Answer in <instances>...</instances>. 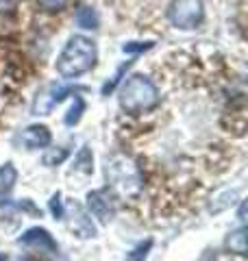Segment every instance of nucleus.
<instances>
[{
	"label": "nucleus",
	"mask_w": 248,
	"mask_h": 261,
	"mask_svg": "<svg viewBox=\"0 0 248 261\" xmlns=\"http://www.w3.org/2000/svg\"><path fill=\"white\" fill-rule=\"evenodd\" d=\"M96 59H98V50L92 39L74 35L68 39V44L61 50L59 59H57V72L63 79H77L92 70L96 65Z\"/></svg>",
	"instance_id": "obj_1"
},
{
	"label": "nucleus",
	"mask_w": 248,
	"mask_h": 261,
	"mask_svg": "<svg viewBox=\"0 0 248 261\" xmlns=\"http://www.w3.org/2000/svg\"><path fill=\"white\" fill-rule=\"evenodd\" d=\"M105 176L111 190L122 196H135L144 185V176L135 161L127 154H113L105 161Z\"/></svg>",
	"instance_id": "obj_2"
},
{
	"label": "nucleus",
	"mask_w": 248,
	"mask_h": 261,
	"mask_svg": "<svg viewBox=\"0 0 248 261\" xmlns=\"http://www.w3.org/2000/svg\"><path fill=\"white\" fill-rule=\"evenodd\" d=\"M159 102V92L151 79L142 74L131 76L120 89V107L131 113V116H139L144 111H151Z\"/></svg>",
	"instance_id": "obj_3"
},
{
	"label": "nucleus",
	"mask_w": 248,
	"mask_h": 261,
	"mask_svg": "<svg viewBox=\"0 0 248 261\" xmlns=\"http://www.w3.org/2000/svg\"><path fill=\"white\" fill-rule=\"evenodd\" d=\"M203 0H175L168 9V18L177 29H196L203 22Z\"/></svg>",
	"instance_id": "obj_4"
},
{
	"label": "nucleus",
	"mask_w": 248,
	"mask_h": 261,
	"mask_svg": "<svg viewBox=\"0 0 248 261\" xmlns=\"http://www.w3.org/2000/svg\"><path fill=\"white\" fill-rule=\"evenodd\" d=\"M77 92V87H68V85H57V83H51L46 89L35 96V102H33V113L35 116H48L57 105L65 100V96H70Z\"/></svg>",
	"instance_id": "obj_5"
},
{
	"label": "nucleus",
	"mask_w": 248,
	"mask_h": 261,
	"mask_svg": "<svg viewBox=\"0 0 248 261\" xmlns=\"http://www.w3.org/2000/svg\"><path fill=\"white\" fill-rule=\"evenodd\" d=\"M87 209L98 222L109 224L115 218V196L109 190H94L87 194Z\"/></svg>",
	"instance_id": "obj_6"
},
{
	"label": "nucleus",
	"mask_w": 248,
	"mask_h": 261,
	"mask_svg": "<svg viewBox=\"0 0 248 261\" xmlns=\"http://www.w3.org/2000/svg\"><path fill=\"white\" fill-rule=\"evenodd\" d=\"M20 246H27V248H33V250H39V252H46V255H57L59 252V244L55 242V238L46 228H29L27 233L22 235L18 240Z\"/></svg>",
	"instance_id": "obj_7"
},
{
	"label": "nucleus",
	"mask_w": 248,
	"mask_h": 261,
	"mask_svg": "<svg viewBox=\"0 0 248 261\" xmlns=\"http://www.w3.org/2000/svg\"><path fill=\"white\" fill-rule=\"evenodd\" d=\"M20 142L27 146L29 150H37V148H46V146L53 142V135H51V130H48V126H44V124H31L20 133Z\"/></svg>",
	"instance_id": "obj_8"
},
{
	"label": "nucleus",
	"mask_w": 248,
	"mask_h": 261,
	"mask_svg": "<svg viewBox=\"0 0 248 261\" xmlns=\"http://www.w3.org/2000/svg\"><path fill=\"white\" fill-rule=\"evenodd\" d=\"M15 181H18V170L13 168V163H3L0 166V205H3L5 196L11 194Z\"/></svg>",
	"instance_id": "obj_9"
},
{
	"label": "nucleus",
	"mask_w": 248,
	"mask_h": 261,
	"mask_svg": "<svg viewBox=\"0 0 248 261\" xmlns=\"http://www.w3.org/2000/svg\"><path fill=\"white\" fill-rule=\"evenodd\" d=\"M72 170H74V172H81L83 176H87V174L94 172V154H92V150H89L87 146H83V148L77 152Z\"/></svg>",
	"instance_id": "obj_10"
},
{
	"label": "nucleus",
	"mask_w": 248,
	"mask_h": 261,
	"mask_svg": "<svg viewBox=\"0 0 248 261\" xmlns=\"http://www.w3.org/2000/svg\"><path fill=\"white\" fill-rule=\"evenodd\" d=\"M74 209H77V220H74V224H72V231L77 233L79 238H96V228L92 224V220L83 214L81 207L74 205Z\"/></svg>",
	"instance_id": "obj_11"
},
{
	"label": "nucleus",
	"mask_w": 248,
	"mask_h": 261,
	"mask_svg": "<svg viewBox=\"0 0 248 261\" xmlns=\"http://www.w3.org/2000/svg\"><path fill=\"white\" fill-rule=\"evenodd\" d=\"M74 22H77V27L81 29H98V13L92 9V7H79L77 13H74Z\"/></svg>",
	"instance_id": "obj_12"
},
{
	"label": "nucleus",
	"mask_w": 248,
	"mask_h": 261,
	"mask_svg": "<svg viewBox=\"0 0 248 261\" xmlns=\"http://www.w3.org/2000/svg\"><path fill=\"white\" fill-rule=\"evenodd\" d=\"M227 246L233 250V252H237V255H244L246 252V231L244 228H239V231H235L231 238L227 240Z\"/></svg>",
	"instance_id": "obj_13"
},
{
	"label": "nucleus",
	"mask_w": 248,
	"mask_h": 261,
	"mask_svg": "<svg viewBox=\"0 0 248 261\" xmlns=\"http://www.w3.org/2000/svg\"><path fill=\"white\" fill-rule=\"evenodd\" d=\"M151 248H153V240H146L142 244H137L133 250L127 252V261H144L148 257V252H151Z\"/></svg>",
	"instance_id": "obj_14"
},
{
	"label": "nucleus",
	"mask_w": 248,
	"mask_h": 261,
	"mask_svg": "<svg viewBox=\"0 0 248 261\" xmlns=\"http://www.w3.org/2000/svg\"><path fill=\"white\" fill-rule=\"evenodd\" d=\"M83 111H85V102H83V98H81V96H77V98H74L72 109L68 111V116H65V124H68V126H74V124H77V122L81 120Z\"/></svg>",
	"instance_id": "obj_15"
},
{
	"label": "nucleus",
	"mask_w": 248,
	"mask_h": 261,
	"mask_svg": "<svg viewBox=\"0 0 248 261\" xmlns=\"http://www.w3.org/2000/svg\"><path fill=\"white\" fill-rule=\"evenodd\" d=\"M68 150L65 148H59V150H48L46 154H44V166H48V168H53V166H59V163H63L65 159H68Z\"/></svg>",
	"instance_id": "obj_16"
},
{
	"label": "nucleus",
	"mask_w": 248,
	"mask_h": 261,
	"mask_svg": "<svg viewBox=\"0 0 248 261\" xmlns=\"http://www.w3.org/2000/svg\"><path fill=\"white\" fill-rule=\"evenodd\" d=\"M51 214L57 218V220H63L65 211H63V202H61V194L57 192L53 198H51Z\"/></svg>",
	"instance_id": "obj_17"
},
{
	"label": "nucleus",
	"mask_w": 248,
	"mask_h": 261,
	"mask_svg": "<svg viewBox=\"0 0 248 261\" xmlns=\"http://www.w3.org/2000/svg\"><path fill=\"white\" fill-rule=\"evenodd\" d=\"M148 48H153V42H146V44H139V42L124 44L122 50H124V53H142V50H148Z\"/></svg>",
	"instance_id": "obj_18"
},
{
	"label": "nucleus",
	"mask_w": 248,
	"mask_h": 261,
	"mask_svg": "<svg viewBox=\"0 0 248 261\" xmlns=\"http://www.w3.org/2000/svg\"><path fill=\"white\" fill-rule=\"evenodd\" d=\"M65 3H68V0H39V5H41V7H46V9H51V11H59V9H63Z\"/></svg>",
	"instance_id": "obj_19"
},
{
	"label": "nucleus",
	"mask_w": 248,
	"mask_h": 261,
	"mask_svg": "<svg viewBox=\"0 0 248 261\" xmlns=\"http://www.w3.org/2000/svg\"><path fill=\"white\" fill-rule=\"evenodd\" d=\"M18 7V0H0V13H9Z\"/></svg>",
	"instance_id": "obj_20"
}]
</instances>
